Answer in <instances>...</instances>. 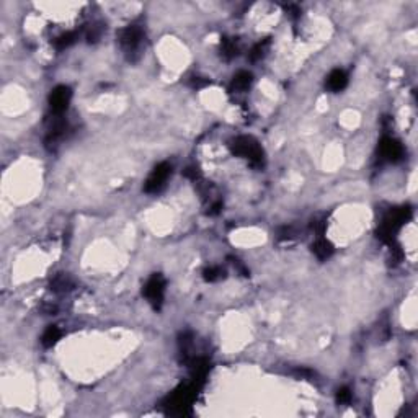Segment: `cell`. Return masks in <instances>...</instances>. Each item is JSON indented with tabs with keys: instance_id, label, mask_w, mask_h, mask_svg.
Listing matches in <instances>:
<instances>
[{
	"instance_id": "1",
	"label": "cell",
	"mask_w": 418,
	"mask_h": 418,
	"mask_svg": "<svg viewBox=\"0 0 418 418\" xmlns=\"http://www.w3.org/2000/svg\"><path fill=\"white\" fill-rule=\"evenodd\" d=\"M230 151L232 154H235V156L249 159L253 167L263 165V151L253 137H249V136L235 137L234 141L230 142Z\"/></svg>"
},
{
	"instance_id": "2",
	"label": "cell",
	"mask_w": 418,
	"mask_h": 418,
	"mask_svg": "<svg viewBox=\"0 0 418 418\" xmlns=\"http://www.w3.org/2000/svg\"><path fill=\"white\" fill-rule=\"evenodd\" d=\"M196 384L193 382L191 385H183L178 391H175L172 396L168 397L167 402V413L172 415H187L190 412L191 402L196 397Z\"/></svg>"
},
{
	"instance_id": "3",
	"label": "cell",
	"mask_w": 418,
	"mask_h": 418,
	"mask_svg": "<svg viewBox=\"0 0 418 418\" xmlns=\"http://www.w3.org/2000/svg\"><path fill=\"white\" fill-rule=\"evenodd\" d=\"M410 216H412V209L410 207L392 209L382 221V226L379 229V238L384 242H392L394 234L410 219Z\"/></svg>"
},
{
	"instance_id": "4",
	"label": "cell",
	"mask_w": 418,
	"mask_h": 418,
	"mask_svg": "<svg viewBox=\"0 0 418 418\" xmlns=\"http://www.w3.org/2000/svg\"><path fill=\"white\" fill-rule=\"evenodd\" d=\"M164 292H165V280L162 278V275H152V278L144 286V296L156 311H159L162 307Z\"/></svg>"
},
{
	"instance_id": "5",
	"label": "cell",
	"mask_w": 418,
	"mask_h": 418,
	"mask_svg": "<svg viewBox=\"0 0 418 418\" xmlns=\"http://www.w3.org/2000/svg\"><path fill=\"white\" fill-rule=\"evenodd\" d=\"M170 173H172V167H170L167 162L159 164L156 168H154V172L149 175V178H147V182L144 185V191L145 193H159L165 187Z\"/></svg>"
},
{
	"instance_id": "6",
	"label": "cell",
	"mask_w": 418,
	"mask_h": 418,
	"mask_svg": "<svg viewBox=\"0 0 418 418\" xmlns=\"http://www.w3.org/2000/svg\"><path fill=\"white\" fill-rule=\"evenodd\" d=\"M72 98V92L66 85H59L52 92H51V97H49V105H51V111L54 114H63L67 106H69V102H71Z\"/></svg>"
},
{
	"instance_id": "7",
	"label": "cell",
	"mask_w": 418,
	"mask_h": 418,
	"mask_svg": "<svg viewBox=\"0 0 418 418\" xmlns=\"http://www.w3.org/2000/svg\"><path fill=\"white\" fill-rule=\"evenodd\" d=\"M118 40H120V44L123 46V49L133 54L137 51L139 44H141L142 32H141V28H137V26H128L120 32Z\"/></svg>"
},
{
	"instance_id": "8",
	"label": "cell",
	"mask_w": 418,
	"mask_h": 418,
	"mask_svg": "<svg viewBox=\"0 0 418 418\" xmlns=\"http://www.w3.org/2000/svg\"><path fill=\"white\" fill-rule=\"evenodd\" d=\"M379 154L381 157L389 160V162H397L404 156V147L399 141L392 137H384L381 141V145H379Z\"/></svg>"
},
{
	"instance_id": "9",
	"label": "cell",
	"mask_w": 418,
	"mask_h": 418,
	"mask_svg": "<svg viewBox=\"0 0 418 418\" xmlns=\"http://www.w3.org/2000/svg\"><path fill=\"white\" fill-rule=\"evenodd\" d=\"M346 83H348V75L343 71H340V69L332 71L327 79V87L332 92H342L346 87Z\"/></svg>"
},
{
	"instance_id": "10",
	"label": "cell",
	"mask_w": 418,
	"mask_h": 418,
	"mask_svg": "<svg viewBox=\"0 0 418 418\" xmlns=\"http://www.w3.org/2000/svg\"><path fill=\"white\" fill-rule=\"evenodd\" d=\"M250 85H252V74L241 71L234 75V79H232L230 92H245V90H249Z\"/></svg>"
},
{
	"instance_id": "11",
	"label": "cell",
	"mask_w": 418,
	"mask_h": 418,
	"mask_svg": "<svg viewBox=\"0 0 418 418\" xmlns=\"http://www.w3.org/2000/svg\"><path fill=\"white\" fill-rule=\"evenodd\" d=\"M312 252L320 260H325V258H329L332 253H334V245H332L329 241H325V238H319V241L312 245Z\"/></svg>"
},
{
	"instance_id": "12",
	"label": "cell",
	"mask_w": 418,
	"mask_h": 418,
	"mask_svg": "<svg viewBox=\"0 0 418 418\" xmlns=\"http://www.w3.org/2000/svg\"><path fill=\"white\" fill-rule=\"evenodd\" d=\"M59 337H61V330L56 327V325H49V327L44 330V334L41 337V343L46 348H49V346H52L54 343L57 342Z\"/></svg>"
},
{
	"instance_id": "13",
	"label": "cell",
	"mask_w": 418,
	"mask_h": 418,
	"mask_svg": "<svg viewBox=\"0 0 418 418\" xmlns=\"http://www.w3.org/2000/svg\"><path fill=\"white\" fill-rule=\"evenodd\" d=\"M268 46H270V40H265V41H261V43L253 46V49L250 51V61L252 63H257V61H260L263 56H265Z\"/></svg>"
},
{
	"instance_id": "14",
	"label": "cell",
	"mask_w": 418,
	"mask_h": 418,
	"mask_svg": "<svg viewBox=\"0 0 418 418\" xmlns=\"http://www.w3.org/2000/svg\"><path fill=\"white\" fill-rule=\"evenodd\" d=\"M74 41H75V33H64L54 40V46H56L57 51H63L69 48L71 44H74Z\"/></svg>"
},
{
	"instance_id": "15",
	"label": "cell",
	"mask_w": 418,
	"mask_h": 418,
	"mask_svg": "<svg viewBox=\"0 0 418 418\" xmlns=\"http://www.w3.org/2000/svg\"><path fill=\"white\" fill-rule=\"evenodd\" d=\"M52 289L54 291H69V289H72L71 278L66 276V275H59L56 280L52 281Z\"/></svg>"
},
{
	"instance_id": "16",
	"label": "cell",
	"mask_w": 418,
	"mask_h": 418,
	"mask_svg": "<svg viewBox=\"0 0 418 418\" xmlns=\"http://www.w3.org/2000/svg\"><path fill=\"white\" fill-rule=\"evenodd\" d=\"M226 276L224 273V270L219 268V266H213V268H207L204 272V280L206 281H218V280H222V278Z\"/></svg>"
},
{
	"instance_id": "17",
	"label": "cell",
	"mask_w": 418,
	"mask_h": 418,
	"mask_svg": "<svg viewBox=\"0 0 418 418\" xmlns=\"http://www.w3.org/2000/svg\"><path fill=\"white\" fill-rule=\"evenodd\" d=\"M222 54H224V56H226L227 59L237 56V54H238V48L235 46V41H232V40H224V41H222Z\"/></svg>"
},
{
	"instance_id": "18",
	"label": "cell",
	"mask_w": 418,
	"mask_h": 418,
	"mask_svg": "<svg viewBox=\"0 0 418 418\" xmlns=\"http://www.w3.org/2000/svg\"><path fill=\"white\" fill-rule=\"evenodd\" d=\"M350 400H351V391L348 389V387H342V389H338V392H337V402L338 404H348Z\"/></svg>"
},
{
	"instance_id": "19",
	"label": "cell",
	"mask_w": 418,
	"mask_h": 418,
	"mask_svg": "<svg viewBox=\"0 0 418 418\" xmlns=\"http://www.w3.org/2000/svg\"><path fill=\"white\" fill-rule=\"evenodd\" d=\"M185 176L190 178V180H193V182H196L198 178H199V172H198V168H195V167H188L187 170H185Z\"/></svg>"
},
{
	"instance_id": "20",
	"label": "cell",
	"mask_w": 418,
	"mask_h": 418,
	"mask_svg": "<svg viewBox=\"0 0 418 418\" xmlns=\"http://www.w3.org/2000/svg\"><path fill=\"white\" fill-rule=\"evenodd\" d=\"M209 82L206 79H201V77H193L191 80V87L193 88H201V87H206Z\"/></svg>"
},
{
	"instance_id": "21",
	"label": "cell",
	"mask_w": 418,
	"mask_h": 418,
	"mask_svg": "<svg viewBox=\"0 0 418 418\" xmlns=\"http://www.w3.org/2000/svg\"><path fill=\"white\" fill-rule=\"evenodd\" d=\"M286 10L291 12L292 17H297V15H299V9H297L296 5H288V7H286Z\"/></svg>"
}]
</instances>
